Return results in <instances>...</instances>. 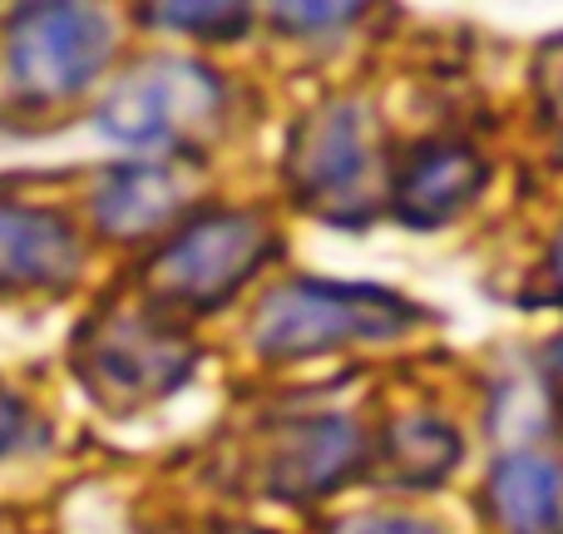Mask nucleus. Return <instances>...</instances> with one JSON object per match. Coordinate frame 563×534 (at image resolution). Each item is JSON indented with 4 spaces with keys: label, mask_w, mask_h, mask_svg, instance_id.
I'll use <instances>...</instances> for the list:
<instances>
[{
    "label": "nucleus",
    "mask_w": 563,
    "mask_h": 534,
    "mask_svg": "<svg viewBox=\"0 0 563 534\" xmlns=\"http://www.w3.org/2000/svg\"><path fill=\"white\" fill-rule=\"evenodd\" d=\"M499 534H563V470L539 450H509L489 470Z\"/></svg>",
    "instance_id": "obj_11"
},
{
    "label": "nucleus",
    "mask_w": 563,
    "mask_h": 534,
    "mask_svg": "<svg viewBox=\"0 0 563 534\" xmlns=\"http://www.w3.org/2000/svg\"><path fill=\"white\" fill-rule=\"evenodd\" d=\"M549 268H554V282H559V287H563V228H559L554 248H549Z\"/></svg>",
    "instance_id": "obj_19"
},
{
    "label": "nucleus",
    "mask_w": 563,
    "mask_h": 534,
    "mask_svg": "<svg viewBox=\"0 0 563 534\" xmlns=\"http://www.w3.org/2000/svg\"><path fill=\"white\" fill-rule=\"evenodd\" d=\"M228 534H267V530H253V525H243V530H228Z\"/></svg>",
    "instance_id": "obj_20"
},
{
    "label": "nucleus",
    "mask_w": 563,
    "mask_h": 534,
    "mask_svg": "<svg viewBox=\"0 0 563 534\" xmlns=\"http://www.w3.org/2000/svg\"><path fill=\"white\" fill-rule=\"evenodd\" d=\"M85 233L65 208L0 194V297H59L85 272Z\"/></svg>",
    "instance_id": "obj_7"
},
{
    "label": "nucleus",
    "mask_w": 563,
    "mask_h": 534,
    "mask_svg": "<svg viewBox=\"0 0 563 534\" xmlns=\"http://www.w3.org/2000/svg\"><path fill=\"white\" fill-rule=\"evenodd\" d=\"M277 258V228L257 208H198L144 263L158 312H218Z\"/></svg>",
    "instance_id": "obj_3"
},
{
    "label": "nucleus",
    "mask_w": 563,
    "mask_h": 534,
    "mask_svg": "<svg viewBox=\"0 0 563 534\" xmlns=\"http://www.w3.org/2000/svg\"><path fill=\"white\" fill-rule=\"evenodd\" d=\"M188 168L178 159H129L119 168H104L89 188V224L109 243H164L188 208Z\"/></svg>",
    "instance_id": "obj_9"
},
{
    "label": "nucleus",
    "mask_w": 563,
    "mask_h": 534,
    "mask_svg": "<svg viewBox=\"0 0 563 534\" xmlns=\"http://www.w3.org/2000/svg\"><path fill=\"white\" fill-rule=\"evenodd\" d=\"M356 15H361V6H277L273 10V25L297 30V35H311V30L351 25Z\"/></svg>",
    "instance_id": "obj_15"
},
{
    "label": "nucleus",
    "mask_w": 563,
    "mask_h": 534,
    "mask_svg": "<svg viewBox=\"0 0 563 534\" xmlns=\"http://www.w3.org/2000/svg\"><path fill=\"white\" fill-rule=\"evenodd\" d=\"M544 367H549V381L559 386V396H563V337L559 341H549V357H544Z\"/></svg>",
    "instance_id": "obj_18"
},
{
    "label": "nucleus",
    "mask_w": 563,
    "mask_h": 534,
    "mask_svg": "<svg viewBox=\"0 0 563 534\" xmlns=\"http://www.w3.org/2000/svg\"><path fill=\"white\" fill-rule=\"evenodd\" d=\"M114 20L95 6H30L0 30V85L20 109H65L114 65Z\"/></svg>",
    "instance_id": "obj_5"
},
{
    "label": "nucleus",
    "mask_w": 563,
    "mask_h": 534,
    "mask_svg": "<svg viewBox=\"0 0 563 534\" xmlns=\"http://www.w3.org/2000/svg\"><path fill=\"white\" fill-rule=\"evenodd\" d=\"M539 95H544V119H549V134H554L559 154H563V45L549 50L539 59Z\"/></svg>",
    "instance_id": "obj_16"
},
{
    "label": "nucleus",
    "mask_w": 563,
    "mask_h": 534,
    "mask_svg": "<svg viewBox=\"0 0 563 534\" xmlns=\"http://www.w3.org/2000/svg\"><path fill=\"white\" fill-rule=\"evenodd\" d=\"M489 184V164L465 139H420L400 168H390V208L410 228H440L460 218Z\"/></svg>",
    "instance_id": "obj_10"
},
{
    "label": "nucleus",
    "mask_w": 563,
    "mask_h": 534,
    "mask_svg": "<svg viewBox=\"0 0 563 534\" xmlns=\"http://www.w3.org/2000/svg\"><path fill=\"white\" fill-rule=\"evenodd\" d=\"M40 431V416L5 377H0V460H10L15 450H25Z\"/></svg>",
    "instance_id": "obj_14"
},
{
    "label": "nucleus",
    "mask_w": 563,
    "mask_h": 534,
    "mask_svg": "<svg viewBox=\"0 0 563 534\" xmlns=\"http://www.w3.org/2000/svg\"><path fill=\"white\" fill-rule=\"evenodd\" d=\"M287 188L307 214L327 224H366L380 204H390V168L376 115L366 99H321L297 119L282 159Z\"/></svg>",
    "instance_id": "obj_2"
},
{
    "label": "nucleus",
    "mask_w": 563,
    "mask_h": 534,
    "mask_svg": "<svg viewBox=\"0 0 563 534\" xmlns=\"http://www.w3.org/2000/svg\"><path fill=\"white\" fill-rule=\"evenodd\" d=\"M233 119V85L198 55L129 59L95 105L109 144L139 159H194L218 144Z\"/></svg>",
    "instance_id": "obj_1"
},
{
    "label": "nucleus",
    "mask_w": 563,
    "mask_h": 534,
    "mask_svg": "<svg viewBox=\"0 0 563 534\" xmlns=\"http://www.w3.org/2000/svg\"><path fill=\"white\" fill-rule=\"evenodd\" d=\"M331 534H440L426 520L410 515H390V510H366V515H346Z\"/></svg>",
    "instance_id": "obj_17"
},
{
    "label": "nucleus",
    "mask_w": 563,
    "mask_h": 534,
    "mask_svg": "<svg viewBox=\"0 0 563 534\" xmlns=\"http://www.w3.org/2000/svg\"><path fill=\"white\" fill-rule=\"evenodd\" d=\"M416 317L420 312L390 287L297 277L257 297L247 341L263 361H307L361 341H390L410 331Z\"/></svg>",
    "instance_id": "obj_4"
},
{
    "label": "nucleus",
    "mask_w": 563,
    "mask_h": 534,
    "mask_svg": "<svg viewBox=\"0 0 563 534\" xmlns=\"http://www.w3.org/2000/svg\"><path fill=\"white\" fill-rule=\"evenodd\" d=\"M380 480L396 490H426L460 466V436L435 416H400L386 426L376 450Z\"/></svg>",
    "instance_id": "obj_12"
},
{
    "label": "nucleus",
    "mask_w": 563,
    "mask_h": 534,
    "mask_svg": "<svg viewBox=\"0 0 563 534\" xmlns=\"http://www.w3.org/2000/svg\"><path fill=\"white\" fill-rule=\"evenodd\" d=\"M361 460H371V450L351 416L287 421L282 431H273V446L263 456V495L307 505V500H321L336 486H346L361 470Z\"/></svg>",
    "instance_id": "obj_8"
},
{
    "label": "nucleus",
    "mask_w": 563,
    "mask_h": 534,
    "mask_svg": "<svg viewBox=\"0 0 563 534\" xmlns=\"http://www.w3.org/2000/svg\"><path fill=\"white\" fill-rule=\"evenodd\" d=\"M148 20L194 40H238L253 25V10L247 6H154Z\"/></svg>",
    "instance_id": "obj_13"
},
{
    "label": "nucleus",
    "mask_w": 563,
    "mask_h": 534,
    "mask_svg": "<svg viewBox=\"0 0 563 534\" xmlns=\"http://www.w3.org/2000/svg\"><path fill=\"white\" fill-rule=\"evenodd\" d=\"M198 341L158 307H114L79 331L75 371L104 411H139L194 377Z\"/></svg>",
    "instance_id": "obj_6"
}]
</instances>
